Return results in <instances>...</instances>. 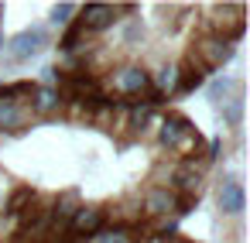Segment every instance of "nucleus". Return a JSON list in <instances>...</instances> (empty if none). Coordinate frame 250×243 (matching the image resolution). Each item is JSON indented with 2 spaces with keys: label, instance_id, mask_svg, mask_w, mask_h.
<instances>
[{
  "label": "nucleus",
  "instance_id": "nucleus-1",
  "mask_svg": "<svg viewBox=\"0 0 250 243\" xmlns=\"http://www.w3.org/2000/svg\"><path fill=\"white\" fill-rule=\"evenodd\" d=\"M45 41H48V35H45L42 28L21 31L18 38H11V41H7V55H11V62H24V59L38 55V52L45 48Z\"/></svg>",
  "mask_w": 250,
  "mask_h": 243
},
{
  "label": "nucleus",
  "instance_id": "nucleus-2",
  "mask_svg": "<svg viewBox=\"0 0 250 243\" xmlns=\"http://www.w3.org/2000/svg\"><path fill=\"white\" fill-rule=\"evenodd\" d=\"M28 120V106L14 96V93H0V130L18 134Z\"/></svg>",
  "mask_w": 250,
  "mask_h": 243
},
{
  "label": "nucleus",
  "instance_id": "nucleus-3",
  "mask_svg": "<svg viewBox=\"0 0 250 243\" xmlns=\"http://www.w3.org/2000/svg\"><path fill=\"white\" fill-rule=\"evenodd\" d=\"M79 14H83V18H79L76 28H83V31H106V28H113V21H117V18H113L117 11H113L110 4H86Z\"/></svg>",
  "mask_w": 250,
  "mask_h": 243
},
{
  "label": "nucleus",
  "instance_id": "nucleus-4",
  "mask_svg": "<svg viewBox=\"0 0 250 243\" xmlns=\"http://www.w3.org/2000/svg\"><path fill=\"white\" fill-rule=\"evenodd\" d=\"M216 202H219V209H223V212H229V216H240V212H243V205H247L243 185H240L236 178H226V182L219 185V192H216Z\"/></svg>",
  "mask_w": 250,
  "mask_h": 243
},
{
  "label": "nucleus",
  "instance_id": "nucleus-5",
  "mask_svg": "<svg viewBox=\"0 0 250 243\" xmlns=\"http://www.w3.org/2000/svg\"><path fill=\"white\" fill-rule=\"evenodd\" d=\"M113 86H117V93H124V96H141V93L151 86V79H147L141 69H120V72L113 76Z\"/></svg>",
  "mask_w": 250,
  "mask_h": 243
},
{
  "label": "nucleus",
  "instance_id": "nucleus-6",
  "mask_svg": "<svg viewBox=\"0 0 250 243\" xmlns=\"http://www.w3.org/2000/svg\"><path fill=\"white\" fill-rule=\"evenodd\" d=\"M199 55H202V69H216L219 62H226L233 55V45H229V38H212V41L199 45Z\"/></svg>",
  "mask_w": 250,
  "mask_h": 243
},
{
  "label": "nucleus",
  "instance_id": "nucleus-7",
  "mask_svg": "<svg viewBox=\"0 0 250 243\" xmlns=\"http://www.w3.org/2000/svg\"><path fill=\"white\" fill-rule=\"evenodd\" d=\"M103 219H106V212H103V209H96V205H79V209L72 212V229H79V233L93 236V233L103 226Z\"/></svg>",
  "mask_w": 250,
  "mask_h": 243
},
{
  "label": "nucleus",
  "instance_id": "nucleus-8",
  "mask_svg": "<svg viewBox=\"0 0 250 243\" xmlns=\"http://www.w3.org/2000/svg\"><path fill=\"white\" fill-rule=\"evenodd\" d=\"M171 205H175V195L168 188H151L144 195V209H151V212H168Z\"/></svg>",
  "mask_w": 250,
  "mask_h": 243
},
{
  "label": "nucleus",
  "instance_id": "nucleus-9",
  "mask_svg": "<svg viewBox=\"0 0 250 243\" xmlns=\"http://www.w3.org/2000/svg\"><path fill=\"white\" fill-rule=\"evenodd\" d=\"M240 120H243V96H229V100H223V123L236 127Z\"/></svg>",
  "mask_w": 250,
  "mask_h": 243
},
{
  "label": "nucleus",
  "instance_id": "nucleus-10",
  "mask_svg": "<svg viewBox=\"0 0 250 243\" xmlns=\"http://www.w3.org/2000/svg\"><path fill=\"white\" fill-rule=\"evenodd\" d=\"M72 11H76L72 4H59V7L52 11V21H55V24H62V21H69V14H72Z\"/></svg>",
  "mask_w": 250,
  "mask_h": 243
},
{
  "label": "nucleus",
  "instance_id": "nucleus-11",
  "mask_svg": "<svg viewBox=\"0 0 250 243\" xmlns=\"http://www.w3.org/2000/svg\"><path fill=\"white\" fill-rule=\"evenodd\" d=\"M229 86H233L229 79H216V82L209 86V96H212V100H219V96H226V89H229Z\"/></svg>",
  "mask_w": 250,
  "mask_h": 243
},
{
  "label": "nucleus",
  "instance_id": "nucleus-12",
  "mask_svg": "<svg viewBox=\"0 0 250 243\" xmlns=\"http://www.w3.org/2000/svg\"><path fill=\"white\" fill-rule=\"evenodd\" d=\"M0 48H4V31H0Z\"/></svg>",
  "mask_w": 250,
  "mask_h": 243
},
{
  "label": "nucleus",
  "instance_id": "nucleus-13",
  "mask_svg": "<svg viewBox=\"0 0 250 243\" xmlns=\"http://www.w3.org/2000/svg\"><path fill=\"white\" fill-rule=\"evenodd\" d=\"M0 14H4V7H0Z\"/></svg>",
  "mask_w": 250,
  "mask_h": 243
}]
</instances>
